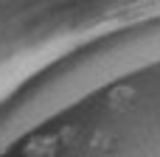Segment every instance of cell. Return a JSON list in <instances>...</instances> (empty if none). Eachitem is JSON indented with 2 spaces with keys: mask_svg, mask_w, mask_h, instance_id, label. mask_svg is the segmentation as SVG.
<instances>
[{
  "mask_svg": "<svg viewBox=\"0 0 160 157\" xmlns=\"http://www.w3.org/2000/svg\"><path fill=\"white\" fill-rule=\"evenodd\" d=\"M11 157H160V84L90 107Z\"/></svg>",
  "mask_w": 160,
  "mask_h": 157,
  "instance_id": "1",
  "label": "cell"
}]
</instances>
